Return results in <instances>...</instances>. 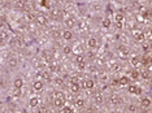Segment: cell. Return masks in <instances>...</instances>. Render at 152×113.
<instances>
[{"mask_svg":"<svg viewBox=\"0 0 152 113\" xmlns=\"http://www.w3.org/2000/svg\"><path fill=\"white\" fill-rule=\"evenodd\" d=\"M66 95L61 93V91H56L55 93V96H53V100H52V103H53V107L55 108H57V109H61L64 105H65V102H66Z\"/></svg>","mask_w":152,"mask_h":113,"instance_id":"6da1fadb","label":"cell"},{"mask_svg":"<svg viewBox=\"0 0 152 113\" xmlns=\"http://www.w3.org/2000/svg\"><path fill=\"white\" fill-rule=\"evenodd\" d=\"M34 22L36 23V26H45L48 23V18H47V16L43 13H38L35 16V20H34Z\"/></svg>","mask_w":152,"mask_h":113,"instance_id":"7a4b0ae2","label":"cell"},{"mask_svg":"<svg viewBox=\"0 0 152 113\" xmlns=\"http://www.w3.org/2000/svg\"><path fill=\"white\" fill-rule=\"evenodd\" d=\"M64 26H65V29H74L75 26H77V20H75V17L73 16H68L65 20H64Z\"/></svg>","mask_w":152,"mask_h":113,"instance_id":"3957f363","label":"cell"},{"mask_svg":"<svg viewBox=\"0 0 152 113\" xmlns=\"http://www.w3.org/2000/svg\"><path fill=\"white\" fill-rule=\"evenodd\" d=\"M127 93L135 95V96H141L142 95V88L138 85H129L127 86Z\"/></svg>","mask_w":152,"mask_h":113,"instance_id":"277c9868","label":"cell"},{"mask_svg":"<svg viewBox=\"0 0 152 113\" xmlns=\"http://www.w3.org/2000/svg\"><path fill=\"white\" fill-rule=\"evenodd\" d=\"M98 39H96L95 37H89L86 40V47L89 49H96L98 48Z\"/></svg>","mask_w":152,"mask_h":113,"instance_id":"5b68a950","label":"cell"},{"mask_svg":"<svg viewBox=\"0 0 152 113\" xmlns=\"http://www.w3.org/2000/svg\"><path fill=\"white\" fill-rule=\"evenodd\" d=\"M130 76H121L118 78V87H127L130 85Z\"/></svg>","mask_w":152,"mask_h":113,"instance_id":"8992f818","label":"cell"},{"mask_svg":"<svg viewBox=\"0 0 152 113\" xmlns=\"http://www.w3.org/2000/svg\"><path fill=\"white\" fill-rule=\"evenodd\" d=\"M43 88H44V82L42 81V79H35V81L33 82V90H34L35 93H40Z\"/></svg>","mask_w":152,"mask_h":113,"instance_id":"52a82bcc","label":"cell"},{"mask_svg":"<svg viewBox=\"0 0 152 113\" xmlns=\"http://www.w3.org/2000/svg\"><path fill=\"white\" fill-rule=\"evenodd\" d=\"M83 88L85 90H89V91L94 90L95 88V81L92 78H86L83 81Z\"/></svg>","mask_w":152,"mask_h":113,"instance_id":"ba28073f","label":"cell"},{"mask_svg":"<svg viewBox=\"0 0 152 113\" xmlns=\"http://www.w3.org/2000/svg\"><path fill=\"white\" fill-rule=\"evenodd\" d=\"M73 38H74V34L70 29H64L63 30V39L65 42H72Z\"/></svg>","mask_w":152,"mask_h":113,"instance_id":"9c48e42d","label":"cell"},{"mask_svg":"<svg viewBox=\"0 0 152 113\" xmlns=\"http://www.w3.org/2000/svg\"><path fill=\"white\" fill-rule=\"evenodd\" d=\"M69 91H70V94H74V95H77V94H80V91H81V85L78 82H70V86H69Z\"/></svg>","mask_w":152,"mask_h":113,"instance_id":"30bf717a","label":"cell"},{"mask_svg":"<svg viewBox=\"0 0 152 113\" xmlns=\"http://www.w3.org/2000/svg\"><path fill=\"white\" fill-rule=\"evenodd\" d=\"M131 34H133V38H134L136 42H143L144 40V32L142 30H138V29H136V30H133Z\"/></svg>","mask_w":152,"mask_h":113,"instance_id":"8fae6325","label":"cell"},{"mask_svg":"<svg viewBox=\"0 0 152 113\" xmlns=\"http://www.w3.org/2000/svg\"><path fill=\"white\" fill-rule=\"evenodd\" d=\"M151 105H152V102L148 96H142L141 97V107L143 109H148Z\"/></svg>","mask_w":152,"mask_h":113,"instance_id":"7c38bea8","label":"cell"},{"mask_svg":"<svg viewBox=\"0 0 152 113\" xmlns=\"http://www.w3.org/2000/svg\"><path fill=\"white\" fill-rule=\"evenodd\" d=\"M124 21H125V16H124V13H116L114 14V23L117 25V28H121V25L124 23Z\"/></svg>","mask_w":152,"mask_h":113,"instance_id":"4fadbf2b","label":"cell"},{"mask_svg":"<svg viewBox=\"0 0 152 113\" xmlns=\"http://www.w3.org/2000/svg\"><path fill=\"white\" fill-rule=\"evenodd\" d=\"M39 103H40V97L39 96H31L29 99V107L30 108H36V107L39 105Z\"/></svg>","mask_w":152,"mask_h":113,"instance_id":"5bb4252c","label":"cell"},{"mask_svg":"<svg viewBox=\"0 0 152 113\" xmlns=\"http://www.w3.org/2000/svg\"><path fill=\"white\" fill-rule=\"evenodd\" d=\"M130 64H131L134 68H139L143 62H142L141 57H138V56H130Z\"/></svg>","mask_w":152,"mask_h":113,"instance_id":"9a60e30c","label":"cell"},{"mask_svg":"<svg viewBox=\"0 0 152 113\" xmlns=\"http://www.w3.org/2000/svg\"><path fill=\"white\" fill-rule=\"evenodd\" d=\"M23 87V78L22 77H16L13 79V88H22Z\"/></svg>","mask_w":152,"mask_h":113,"instance_id":"2e32d148","label":"cell"},{"mask_svg":"<svg viewBox=\"0 0 152 113\" xmlns=\"http://www.w3.org/2000/svg\"><path fill=\"white\" fill-rule=\"evenodd\" d=\"M112 26V21L111 18H108V17H104V18L102 20V28L104 29V30H108L109 28Z\"/></svg>","mask_w":152,"mask_h":113,"instance_id":"e0dca14e","label":"cell"},{"mask_svg":"<svg viewBox=\"0 0 152 113\" xmlns=\"http://www.w3.org/2000/svg\"><path fill=\"white\" fill-rule=\"evenodd\" d=\"M34 37L33 35H26V37H23V43H25L26 47H30L34 44Z\"/></svg>","mask_w":152,"mask_h":113,"instance_id":"ac0fdd59","label":"cell"},{"mask_svg":"<svg viewBox=\"0 0 152 113\" xmlns=\"http://www.w3.org/2000/svg\"><path fill=\"white\" fill-rule=\"evenodd\" d=\"M85 104H86V100L83 99V97H77V99H74V105L75 108H83Z\"/></svg>","mask_w":152,"mask_h":113,"instance_id":"d6986e66","label":"cell"},{"mask_svg":"<svg viewBox=\"0 0 152 113\" xmlns=\"http://www.w3.org/2000/svg\"><path fill=\"white\" fill-rule=\"evenodd\" d=\"M63 14V12L61 9H59V8H53L52 11H51V17H52L53 20H57V18H60V16Z\"/></svg>","mask_w":152,"mask_h":113,"instance_id":"ffe728a7","label":"cell"},{"mask_svg":"<svg viewBox=\"0 0 152 113\" xmlns=\"http://www.w3.org/2000/svg\"><path fill=\"white\" fill-rule=\"evenodd\" d=\"M51 74H52V73H51L50 70H48V72H47V70H45V72H42L40 73V78H43L45 82H51V81H52V76H51Z\"/></svg>","mask_w":152,"mask_h":113,"instance_id":"44dd1931","label":"cell"},{"mask_svg":"<svg viewBox=\"0 0 152 113\" xmlns=\"http://www.w3.org/2000/svg\"><path fill=\"white\" fill-rule=\"evenodd\" d=\"M8 66L12 68V69L17 68V66H18V60H17L16 57H9V60H8Z\"/></svg>","mask_w":152,"mask_h":113,"instance_id":"7402d4cb","label":"cell"},{"mask_svg":"<svg viewBox=\"0 0 152 113\" xmlns=\"http://www.w3.org/2000/svg\"><path fill=\"white\" fill-rule=\"evenodd\" d=\"M63 53L64 55H66V56L72 55L73 53V47L70 46V44H65V46L63 47Z\"/></svg>","mask_w":152,"mask_h":113,"instance_id":"603a6c76","label":"cell"},{"mask_svg":"<svg viewBox=\"0 0 152 113\" xmlns=\"http://www.w3.org/2000/svg\"><path fill=\"white\" fill-rule=\"evenodd\" d=\"M51 37H52L53 39H60V38H63V31L52 30V31H51Z\"/></svg>","mask_w":152,"mask_h":113,"instance_id":"cb8c5ba5","label":"cell"},{"mask_svg":"<svg viewBox=\"0 0 152 113\" xmlns=\"http://www.w3.org/2000/svg\"><path fill=\"white\" fill-rule=\"evenodd\" d=\"M94 99H95L96 104H103V103H104V95H103V94H96Z\"/></svg>","mask_w":152,"mask_h":113,"instance_id":"d4e9b609","label":"cell"},{"mask_svg":"<svg viewBox=\"0 0 152 113\" xmlns=\"http://www.w3.org/2000/svg\"><path fill=\"white\" fill-rule=\"evenodd\" d=\"M61 112L63 113H73L74 112V108H73V107H70V105H64L63 108H61Z\"/></svg>","mask_w":152,"mask_h":113,"instance_id":"484cf974","label":"cell"},{"mask_svg":"<svg viewBox=\"0 0 152 113\" xmlns=\"http://www.w3.org/2000/svg\"><path fill=\"white\" fill-rule=\"evenodd\" d=\"M126 111L127 112H138V105L136 104H129V105L126 107Z\"/></svg>","mask_w":152,"mask_h":113,"instance_id":"4316f807","label":"cell"},{"mask_svg":"<svg viewBox=\"0 0 152 113\" xmlns=\"http://www.w3.org/2000/svg\"><path fill=\"white\" fill-rule=\"evenodd\" d=\"M130 78L131 79H139L141 78V73H139L138 70H131V72H130Z\"/></svg>","mask_w":152,"mask_h":113,"instance_id":"83f0119b","label":"cell"},{"mask_svg":"<svg viewBox=\"0 0 152 113\" xmlns=\"http://www.w3.org/2000/svg\"><path fill=\"white\" fill-rule=\"evenodd\" d=\"M142 16H143L144 18H151V16H152V11H150V9H144L143 12H142Z\"/></svg>","mask_w":152,"mask_h":113,"instance_id":"f1b7e54d","label":"cell"},{"mask_svg":"<svg viewBox=\"0 0 152 113\" xmlns=\"http://www.w3.org/2000/svg\"><path fill=\"white\" fill-rule=\"evenodd\" d=\"M120 53H121V56H124V57H129V49H127L126 47L121 48L120 49Z\"/></svg>","mask_w":152,"mask_h":113,"instance_id":"f546056e","label":"cell"},{"mask_svg":"<svg viewBox=\"0 0 152 113\" xmlns=\"http://www.w3.org/2000/svg\"><path fill=\"white\" fill-rule=\"evenodd\" d=\"M48 70H50L51 73H56L59 69H57V65L56 64H50V65H48Z\"/></svg>","mask_w":152,"mask_h":113,"instance_id":"4dcf8cb0","label":"cell"},{"mask_svg":"<svg viewBox=\"0 0 152 113\" xmlns=\"http://www.w3.org/2000/svg\"><path fill=\"white\" fill-rule=\"evenodd\" d=\"M22 94V88H13V96L14 97H20Z\"/></svg>","mask_w":152,"mask_h":113,"instance_id":"1f68e13d","label":"cell"},{"mask_svg":"<svg viewBox=\"0 0 152 113\" xmlns=\"http://www.w3.org/2000/svg\"><path fill=\"white\" fill-rule=\"evenodd\" d=\"M86 66H87V65H86V61H81V62H78V69H80V70H82V72H83V70H86Z\"/></svg>","mask_w":152,"mask_h":113,"instance_id":"d6a6232c","label":"cell"},{"mask_svg":"<svg viewBox=\"0 0 152 113\" xmlns=\"http://www.w3.org/2000/svg\"><path fill=\"white\" fill-rule=\"evenodd\" d=\"M120 102H121V100H120V97H118L117 95H113V96L111 97V103L112 104H118Z\"/></svg>","mask_w":152,"mask_h":113,"instance_id":"836d02e7","label":"cell"},{"mask_svg":"<svg viewBox=\"0 0 152 113\" xmlns=\"http://www.w3.org/2000/svg\"><path fill=\"white\" fill-rule=\"evenodd\" d=\"M53 81H55V83H56L57 86H63V85H64V79L60 78V77H56V78H53Z\"/></svg>","mask_w":152,"mask_h":113,"instance_id":"e575fe53","label":"cell"},{"mask_svg":"<svg viewBox=\"0 0 152 113\" xmlns=\"http://www.w3.org/2000/svg\"><path fill=\"white\" fill-rule=\"evenodd\" d=\"M23 4H25V1H23V0H16V1H14V5H16L17 8H22Z\"/></svg>","mask_w":152,"mask_h":113,"instance_id":"d590c367","label":"cell"},{"mask_svg":"<svg viewBox=\"0 0 152 113\" xmlns=\"http://www.w3.org/2000/svg\"><path fill=\"white\" fill-rule=\"evenodd\" d=\"M85 60V56L83 55H77V56H75V62H77V64H78V62H81V61H83Z\"/></svg>","mask_w":152,"mask_h":113,"instance_id":"8d00e7d4","label":"cell"},{"mask_svg":"<svg viewBox=\"0 0 152 113\" xmlns=\"http://www.w3.org/2000/svg\"><path fill=\"white\" fill-rule=\"evenodd\" d=\"M117 70H120V64L114 62V64L112 65V72H117Z\"/></svg>","mask_w":152,"mask_h":113,"instance_id":"74e56055","label":"cell"},{"mask_svg":"<svg viewBox=\"0 0 152 113\" xmlns=\"http://www.w3.org/2000/svg\"><path fill=\"white\" fill-rule=\"evenodd\" d=\"M7 38H8V34H7V31H5V30H1V40L4 42L5 39H7Z\"/></svg>","mask_w":152,"mask_h":113,"instance_id":"f35d334b","label":"cell"},{"mask_svg":"<svg viewBox=\"0 0 152 113\" xmlns=\"http://www.w3.org/2000/svg\"><path fill=\"white\" fill-rule=\"evenodd\" d=\"M141 77H142V78H143V79H148V73H142L141 74Z\"/></svg>","mask_w":152,"mask_h":113,"instance_id":"ab89813d","label":"cell"},{"mask_svg":"<svg viewBox=\"0 0 152 113\" xmlns=\"http://www.w3.org/2000/svg\"><path fill=\"white\" fill-rule=\"evenodd\" d=\"M150 32H151V35H152V26H151V29H150Z\"/></svg>","mask_w":152,"mask_h":113,"instance_id":"60d3db41","label":"cell"}]
</instances>
